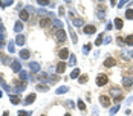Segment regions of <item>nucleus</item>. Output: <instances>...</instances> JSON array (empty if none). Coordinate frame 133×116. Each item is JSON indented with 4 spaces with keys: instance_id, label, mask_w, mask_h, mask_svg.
<instances>
[{
    "instance_id": "ea45409f",
    "label": "nucleus",
    "mask_w": 133,
    "mask_h": 116,
    "mask_svg": "<svg viewBox=\"0 0 133 116\" xmlns=\"http://www.w3.org/2000/svg\"><path fill=\"white\" fill-rule=\"evenodd\" d=\"M18 116H31V113L29 112H25V110H20L18 112Z\"/></svg>"
},
{
    "instance_id": "9d476101",
    "label": "nucleus",
    "mask_w": 133,
    "mask_h": 116,
    "mask_svg": "<svg viewBox=\"0 0 133 116\" xmlns=\"http://www.w3.org/2000/svg\"><path fill=\"white\" fill-rule=\"evenodd\" d=\"M11 69H12L14 72H17V73H20V72H21V64H20V61L14 60V61L11 63Z\"/></svg>"
},
{
    "instance_id": "c9c22d12",
    "label": "nucleus",
    "mask_w": 133,
    "mask_h": 116,
    "mask_svg": "<svg viewBox=\"0 0 133 116\" xmlns=\"http://www.w3.org/2000/svg\"><path fill=\"white\" fill-rule=\"evenodd\" d=\"M35 3H38L40 6H48V5H50V2H45V0H37Z\"/></svg>"
},
{
    "instance_id": "de8ad7c7",
    "label": "nucleus",
    "mask_w": 133,
    "mask_h": 116,
    "mask_svg": "<svg viewBox=\"0 0 133 116\" xmlns=\"http://www.w3.org/2000/svg\"><path fill=\"white\" fill-rule=\"evenodd\" d=\"M110 41H112V38H110V37H106V38H104V43H106V44H109Z\"/></svg>"
},
{
    "instance_id": "6e6552de",
    "label": "nucleus",
    "mask_w": 133,
    "mask_h": 116,
    "mask_svg": "<svg viewBox=\"0 0 133 116\" xmlns=\"http://www.w3.org/2000/svg\"><path fill=\"white\" fill-rule=\"evenodd\" d=\"M115 64H116V60H115L113 57H107V58L104 60V67H107V69H109V67H113Z\"/></svg>"
},
{
    "instance_id": "72a5a7b5",
    "label": "nucleus",
    "mask_w": 133,
    "mask_h": 116,
    "mask_svg": "<svg viewBox=\"0 0 133 116\" xmlns=\"http://www.w3.org/2000/svg\"><path fill=\"white\" fill-rule=\"evenodd\" d=\"M78 109H80L81 112H86V104H84V101L78 99Z\"/></svg>"
},
{
    "instance_id": "cd10ccee",
    "label": "nucleus",
    "mask_w": 133,
    "mask_h": 116,
    "mask_svg": "<svg viewBox=\"0 0 133 116\" xmlns=\"http://www.w3.org/2000/svg\"><path fill=\"white\" fill-rule=\"evenodd\" d=\"M102 43H104V34H100V35H98V38L95 40V44H97V46H101Z\"/></svg>"
},
{
    "instance_id": "8fccbe9b",
    "label": "nucleus",
    "mask_w": 133,
    "mask_h": 116,
    "mask_svg": "<svg viewBox=\"0 0 133 116\" xmlns=\"http://www.w3.org/2000/svg\"><path fill=\"white\" fill-rule=\"evenodd\" d=\"M2 96H3V92H2V90H0V98H2Z\"/></svg>"
},
{
    "instance_id": "e433bc0d",
    "label": "nucleus",
    "mask_w": 133,
    "mask_h": 116,
    "mask_svg": "<svg viewBox=\"0 0 133 116\" xmlns=\"http://www.w3.org/2000/svg\"><path fill=\"white\" fill-rule=\"evenodd\" d=\"M2 63H3V64H9V57L2 55Z\"/></svg>"
},
{
    "instance_id": "f704fd0d",
    "label": "nucleus",
    "mask_w": 133,
    "mask_h": 116,
    "mask_svg": "<svg viewBox=\"0 0 133 116\" xmlns=\"http://www.w3.org/2000/svg\"><path fill=\"white\" fill-rule=\"evenodd\" d=\"M70 37H72V43L75 44V43H77L78 40H77V34H75L73 31H72V28H70Z\"/></svg>"
},
{
    "instance_id": "4468645a",
    "label": "nucleus",
    "mask_w": 133,
    "mask_h": 116,
    "mask_svg": "<svg viewBox=\"0 0 133 116\" xmlns=\"http://www.w3.org/2000/svg\"><path fill=\"white\" fill-rule=\"evenodd\" d=\"M113 25H115V29H119V31L124 28V21H122V18H119V17H118V18H115Z\"/></svg>"
},
{
    "instance_id": "2f4dec72",
    "label": "nucleus",
    "mask_w": 133,
    "mask_h": 116,
    "mask_svg": "<svg viewBox=\"0 0 133 116\" xmlns=\"http://www.w3.org/2000/svg\"><path fill=\"white\" fill-rule=\"evenodd\" d=\"M125 18H129V20H133V9H132V8H129V9L125 11Z\"/></svg>"
},
{
    "instance_id": "1a4fd4ad",
    "label": "nucleus",
    "mask_w": 133,
    "mask_h": 116,
    "mask_svg": "<svg viewBox=\"0 0 133 116\" xmlns=\"http://www.w3.org/2000/svg\"><path fill=\"white\" fill-rule=\"evenodd\" d=\"M97 9H98V12H97L98 18H100V20H102V18H104V11H106V6H104L102 3H100V5L97 6Z\"/></svg>"
},
{
    "instance_id": "a878e982",
    "label": "nucleus",
    "mask_w": 133,
    "mask_h": 116,
    "mask_svg": "<svg viewBox=\"0 0 133 116\" xmlns=\"http://www.w3.org/2000/svg\"><path fill=\"white\" fill-rule=\"evenodd\" d=\"M9 101H11L12 104H18L21 99H20V96H18V95H9Z\"/></svg>"
},
{
    "instance_id": "c85d7f7f",
    "label": "nucleus",
    "mask_w": 133,
    "mask_h": 116,
    "mask_svg": "<svg viewBox=\"0 0 133 116\" xmlns=\"http://www.w3.org/2000/svg\"><path fill=\"white\" fill-rule=\"evenodd\" d=\"M75 64H77V57L72 53V55L69 57V66L72 67V66H75Z\"/></svg>"
},
{
    "instance_id": "473e14b6",
    "label": "nucleus",
    "mask_w": 133,
    "mask_h": 116,
    "mask_svg": "<svg viewBox=\"0 0 133 116\" xmlns=\"http://www.w3.org/2000/svg\"><path fill=\"white\" fill-rule=\"evenodd\" d=\"M87 81H89V76H87V75H81V76L78 78V83L80 84H84V83H87Z\"/></svg>"
},
{
    "instance_id": "49530a36",
    "label": "nucleus",
    "mask_w": 133,
    "mask_h": 116,
    "mask_svg": "<svg viewBox=\"0 0 133 116\" xmlns=\"http://www.w3.org/2000/svg\"><path fill=\"white\" fill-rule=\"evenodd\" d=\"M106 29H107V31H110V29H113V25H112V23H107V26H106Z\"/></svg>"
},
{
    "instance_id": "bb28decb",
    "label": "nucleus",
    "mask_w": 133,
    "mask_h": 116,
    "mask_svg": "<svg viewBox=\"0 0 133 116\" xmlns=\"http://www.w3.org/2000/svg\"><path fill=\"white\" fill-rule=\"evenodd\" d=\"M12 3H14L12 0H0V6H2V8H6V6H11Z\"/></svg>"
},
{
    "instance_id": "79ce46f5",
    "label": "nucleus",
    "mask_w": 133,
    "mask_h": 116,
    "mask_svg": "<svg viewBox=\"0 0 133 116\" xmlns=\"http://www.w3.org/2000/svg\"><path fill=\"white\" fill-rule=\"evenodd\" d=\"M57 80H58V78H57V75H50V78L48 80V81H49V83H55Z\"/></svg>"
},
{
    "instance_id": "603ef678",
    "label": "nucleus",
    "mask_w": 133,
    "mask_h": 116,
    "mask_svg": "<svg viewBox=\"0 0 133 116\" xmlns=\"http://www.w3.org/2000/svg\"><path fill=\"white\" fill-rule=\"evenodd\" d=\"M41 116H46V115H41Z\"/></svg>"
},
{
    "instance_id": "0eeeda50",
    "label": "nucleus",
    "mask_w": 133,
    "mask_h": 116,
    "mask_svg": "<svg viewBox=\"0 0 133 116\" xmlns=\"http://www.w3.org/2000/svg\"><path fill=\"white\" fill-rule=\"evenodd\" d=\"M83 32L87 34V35H92V34L97 32V28L93 25H86V26H83Z\"/></svg>"
},
{
    "instance_id": "9b49d317",
    "label": "nucleus",
    "mask_w": 133,
    "mask_h": 116,
    "mask_svg": "<svg viewBox=\"0 0 133 116\" xmlns=\"http://www.w3.org/2000/svg\"><path fill=\"white\" fill-rule=\"evenodd\" d=\"M57 40L60 41V43H63V41H66V32L63 31V29H60V31H57Z\"/></svg>"
},
{
    "instance_id": "f8f14e48",
    "label": "nucleus",
    "mask_w": 133,
    "mask_h": 116,
    "mask_svg": "<svg viewBox=\"0 0 133 116\" xmlns=\"http://www.w3.org/2000/svg\"><path fill=\"white\" fill-rule=\"evenodd\" d=\"M35 98H37V95H35V93H31V95H28V96L25 98L23 104H25V105H29V104H32L34 101H35Z\"/></svg>"
},
{
    "instance_id": "dca6fc26",
    "label": "nucleus",
    "mask_w": 133,
    "mask_h": 116,
    "mask_svg": "<svg viewBox=\"0 0 133 116\" xmlns=\"http://www.w3.org/2000/svg\"><path fill=\"white\" fill-rule=\"evenodd\" d=\"M25 41H26L25 35L18 34V35H17V38H16V44H18V46H23V44H25Z\"/></svg>"
},
{
    "instance_id": "aec40b11",
    "label": "nucleus",
    "mask_w": 133,
    "mask_h": 116,
    "mask_svg": "<svg viewBox=\"0 0 133 116\" xmlns=\"http://www.w3.org/2000/svg\"><path fill=\"white\" fill-rule=\"evenodd\" d=\"M72 25L73 26H84V20L83 18H72Z\"/></svg>"
},
{
    "instance_id": "4be33fe9",
    "label": "nucleus",
    "mask_w": 133,
    "mask_h": 116,
    "mask_svg": "<svg viewBox=\"0 0 133 116\" xmlns=\"http://www.w3.org/2000/svg\"><path fill=\"white\" fill-rule=\"evenodd\" d=\"M70 78H72V80H77V78H80V69H78V67H75V69L72 70V73H70Z\"/></svg>"
},
{
    "instance_id": "f03ea898",
    "label": "nucleus",
    "mask_w": 133,
    "mask_h": 116,
    "mask_svg": "<svg viewBox=\"0 0 133 116\" xmlns=\"http://www.w3.org/2000/svg\"><path fill=\"white\" fill-rule=\"evenodd\" d=\"M107 83H109V76H107L106 73H100V75L97 76V86H98V87H104Z\"/></svg>"
},
{
    "instance_id": "f3484780",
    "label": "nucleus",
    "mask_w": 133,
    "mask_h": 116,
    "mask_svg": "<svg viewBox=\"0 0 133 116\" xmlns=\"http://www.w3.org/2000/svg\"><path fill=\"white\" fill-rule=\"evenodd\" d=\"M29 57H31V52H29L28 49H21L20 50V58H21V60H28Z\"/></svg>"
},
{
    "instance_id": "09e8293b",
    "label": "nucleus",
    "mask_w": 133,
    "mask_h": 116,
    "mask_svg": "<svg viewBox=\"0 0 133 116\" xmlns=\"http://www.w3.org/2000/svg\"><path fill=\"white\" fill-rule=\"evenodd\" d=\"M3 116H9V112H5V113H3Z\"/></svg>"
},
{
    "instance_id": "6ab92c4d",
    "label": "nucleus",
    "mask_w": 133,
    "mask_h": 116,
    "mask_svg": "<svg viewBox=\"0 0 133 116\" xmlns=\"http://www.w3.org/2000/svg\"><path fill=\"white\" fill-rule=\"evenodd\" d=\"M54 26L57 31H60V29H63V21L60 18H54Z\"/></svg>"
},
{
    "instance_id": "423d86ee",
    "label": "nucleus",
    "mask_w": 133,
    "mask_h": 116,
    "mask_svg": "<svg viewBox=\"0 0 133 116\" xmlns=\"http://www.w3.org/2000/svg\"><path fill=\"white\" fill-rule=\"evenodd\" d=\"M122 86H124L125 89L132 87V86H133V76H132V75H125V76L122 78Z\"/></svg>"
},
{
    "instance_id": "c756f323",
    "label": "nucleus",
    "mask_w": 133,
    "mask_h": 116,
    "mask_svg": "<svg viewBox=\"0 0 133 116\" xmlns=\"http://www.w3.org/2000/svg\"><path fill=\"white\" fill-rule=\"evenodd\" d=\"M124 41H125L127 46H133V35H127V37L124 38Z\"/></svg>"
},
{
    "instance_id": "393cba45",
    "label": "nucleus",
    "mask_w": 133,
    "mask_h": 116,
    "mask_svg": "<svg viewBox=\"0 0 133 116\" xmlns=\"http://www.w3.org/2000/svg\"><path fill=\"white\" fill-rule=\"evenodd\" d=\"M38 92H46V90H49V87H48V84H37V87H35Z\"/></svg>"
},
{
    "instance_id": "58836bf2",
    "label": "nucleus",
    "mask_w": 133,
    "mask_h": 116,
    "mask_svg": "<svg viewBox=\"0 0 133 116\" xmlns=\"http://www.w3.org/2000/svg\"><path fill=\"white\" fill-rule=\"evenodd\" d=\"M118 110H119V105H115V107H112V109H110V115H115Z\"/></svg>"
},
{
    "instance_id": "7ed1b4c3",
    "label": "nucleus",
    "mask_w": 133,
    "mask_h": 116,
    "mask_svg": "<svg viewBox=\"0 0 133 116\" xmlns=\"http://www.w3.org/2000/svg\"><path fill=\"white\" fill-rule=\"evenodd\" d=\"M54 25V20L50 18V17H43L41 20H40V28H43V29H48Z\"/></svg>"
},
{
    "instance_id": "2eb2a0df",
    "label": "nucleus",
    "mask_w": 133,
    "mask_h": 116,
    "mask_svg": "<svg viewBox=\"0 0 133 116\" xmlns=\"http://www.w3.org/2000/svg\"><path fill=\"white\" fill-rule=\"evenodd\" d=\"M66 63H64V61H60V63H58V64H57V73H63V72H64V70H66Z\"/></svg>"
},
{
    "instance_id": "f257e3e1",
    "label": "nucleus",
    "mask_w": 133,
    "mask_h": 116,
    "mask_svg": "<svg viewBox=\"0 0 133 116\" xmlns=\"http://www.w3.org/2000/svg\"><path fill=\"white\" fill-rule=\"evenodd\" d=\"M110 96H113V101H115V102H121L122 98H124L121 89H118V87H113V89L110 90Z\"/></svg>"
},
{
    "instance_id": "a18cd8bd",
    "label": "nucleus",
    "mask_w": 133,
    "mask_h": 116,
    "mask_svg": "<svg viewBox=\"0 0 133 116\" xmlns=\"http://www.w3.org/2000/svg\"><path fill=\"white\" fill-rule=\"evenodd\" d=\"M66 105H67V107H70V109H73V105H75V104H73L72 101H67V102H66Z\"/></svg>"
},
{
    "instance_id": "a19ab883",
    "label": "nucleus",
    "mask_w": 133,
    "mask_h": 116,
    "mask_svg": "<svg viewBox=\"0 0 133 116\" xmlns=\"http://www.w3.org/2000/svg\"><path fill=\"white\" fill-rule=\"evenodd\" d=\"M116 40H118V44H119V46H122V44H125V41H124V38H122V37H118Z\"/></svg>"
},
{
    "instance_id": "4c0bfd02",
    "label": "nucleus",
    "mask_w": 133,
    "mask_h": 116,
    "mask_svg": "<svg viewBox=\"0 0 133 116\" xmlns=\"http://www.w3.org/2000/svg\"><path fill=\"white\" fill-rule=\"evenodd\" d=\"M90 48H92L90 44H86V46L83 48V53H84V55H86V53H89V50H90Z\"/></svg>"
},
{
    "instance_id": "37998d69",
    "label": "nucleus",
    "mask_w": 133,
    "mask_h": 116,
    "mask_svg": "<svg viewBox=\"0 0 133 116\" xmlns=\"http://www.w3.org/2000/svg\"><path fill=\"white\" fill-rule=\"evenodd\" d=\"M8 50H9V52H11V53H12V52H14V43H12V41H11V43H9V44H8Z\"/></svg>"
},
{
    "instance_id": "5701e85b",
    "label": "nucleus",
    "mask_w": 133,
    "mask_h": 116,
    "mask_svg": "<svg viewBox=\"0 0 133 116\" xmlns=\"http://www.w3.org/2000/svg\"><path fill=\"white\" fill-rule=\"evenodd\" d=\"M29 67H31V70H34V72H40V64H38L37 61L29 63Z\"/></svg>"
},
{
    "instance_id": "39448f33",
    "label": "nucleus",
    "mask_w": 133,
    "mask_h": 116,
    "mask_svg": "<svg viewBox=\"0 0 133 116\" xmlns=\"http://www.w3.org/2000/svg\"><path fill=\"white\" fill-rule=\"evenodd\" d=\"M100 101H101V105L102 107H110V104H112V98L109 95H101Z\"/></svg>"
},
{
    "instance_id": "20e7f679",
    "label": "nucleus",
    "mask_w": 133,
    "mask_h": 116,
    "mask_svg": "<svg viewBox=\"0 0 133 116\" xmlns=\"http://www.w3.org/2000/svg\"><path fill=\"white\" fill-rule=\"evenodd\" d=\"M31 12L26 9V8H23V9H20V12H18V17H20V20L21 21H29V18H31V16H29Z\"/></svg>"
},
{
    "instance_id": "7c9ffc66",
    "label": "nucleus",
    "mask_w": 133,
    "mask_h": 116,
    "mask_svg": "<svg viewBox=\"0 0 133 116\" xmlns=\"http://www.w3.org/2000/svg\"><path fill=\"white\" fill-rule=\"evenodd\" d=\"M38 80H40V81H46V83H48L49 75H48V73H38Z\"/></svg>"
},
{
    "instance_id": "ddd939ff",
    "label": "nucleus",
    "mask_w": 133,
    "mask_h": 116,
    "mask_svg": "<svg viewBox=\"0 0 133 116\" xmlns=\"http://www.w3.org/2000/svg\"><path fill=\"white\" fill-rule=\"evenodd\" d=\"M58 57H60L61 60H66V58H69V57H70V55H69V50H67L66 48L60 49V52H58Z\"/></svg>"
},
{
    "instance_id": "412c9836",
    "label": "nucleus",
    "mask_w": 133,
    "mask_h": 116,
    "mask_svg": "<svg viewBox=\"0 0 133 116\" xmlns=\"http://www.w3.org/2000/svg\"><path fill=\"white\" fill-rule=\"evenodd\" d=\"M67 92H69V87H66V86H61L60 89H57V90H55V93H57V95H63V93H67Z\"/></svg>"
},
{
    "instance_id": "3c124183",
    "label": "nucleus",
    "mask_w": 133,
    "mask_h": 116,
    "mask_svg": "<svg viewBox=\"0 0 133 116\" xmlns=\"http://www.w3.org/2000/svg\"><path fill=\"white\" fill-rule=\"evenodd\" d=\"M64 116H72V115H70V113H66V115H64Z\"/></svg>"
},
{
    "instance_id": "a211bd4d",
    "label": "nucleus",
    "mask_w": 133,
    "mask_h": 116,
    "mask_svg": "<svg viewBox=\"0 0 133 116\" xmlns=\"http://www.w3.org/2000/svg\"><path fill=\"white\" fill-rule=\"evenodd\" d=\"M14 31H16V32H21V31H23V21H21V20H17L16 21V25H14Z\"/></svg>"
},
{
    "instance_id": "b1692460",
    "label": "nucleus",
    "mask_w": 133,
    "mask_h": 116,
    "mask_svg": "<svg viewBox=\"0 0 133 116\" xmlns=\"http://www.w3.org/2000/svg\"><path fill=\"white\" fill-rule=\"evenodd\" d=\"M29 76H28V72L26 70H21L20 73H18V80H21V81H26Z\"/></svg>"
},
{
    "instance_id": "c03bdc74",
    "label": "nucleus",
    "mask_w": 133,
    "mask_h": 116,
    "mask_svg": "<svg viewBox=\"0 0 133 116\" xmlns=\"http://www.w3.org/2000/svg\"><path fill=\"white\" fill-rule=\"evenodd\" d=\"M125 3H129V2H127V0H121V2H118V8H122Z\"/></svg>"
}]
</instances>
